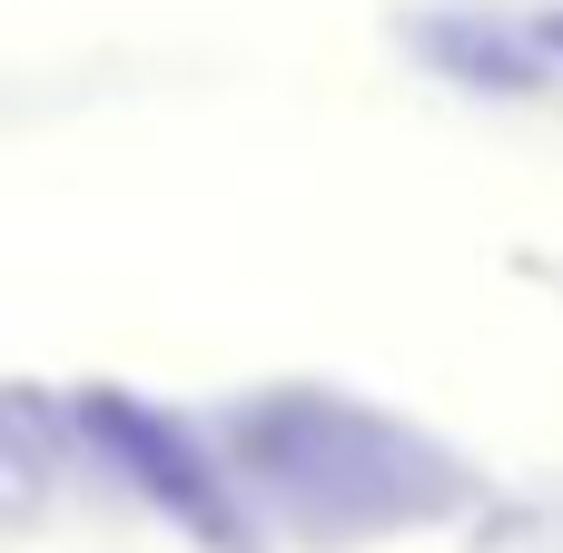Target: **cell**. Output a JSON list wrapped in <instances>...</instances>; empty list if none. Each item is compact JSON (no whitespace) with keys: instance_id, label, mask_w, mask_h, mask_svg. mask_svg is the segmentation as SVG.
<instances>
[{"instance_id":"2","label":"cell","mask_w":563,"mask_h":553,"mask_svg":"<svg viewBox=\"0 0 563 553\" xmlns=\"http://www.w3.org/2000/svg\"><path fill=\"white\" fill-rule=\"evenodd\" d=\"M89 435L129 465V485L148 495V505H168L188 534H208L218 553H247V524H238V505H228V475L168 425V416H148V406H129L119 386H99L89 396Z\"/></svg>"},{"instance_id":"1","label":"cell","mask_w":563,"mask_h":553,"mask_svg":"<svg viewBox=\"0 0 563 553\" xmlns=\"http://www.w3.org/2000/svg\"><path fill=\"white\" fill-rule=\"evenodd\" d=\"M238 445L277 495H307V515L336 534H346L336 495H356V524H426L465 495V475L435 445H416L406 425H386L346 396H277L267 416H247Z\"/></svg>"},{"instance_id":"3","label":"cell","mask_w":563,"mask_h":553,"mask_svg":"<svg viewBox=\"0 0 563 553\" xmlns=\"http://www.w3.org/2000/svg\"><path fill=\"white\" fill-rule=\"evenodd\" d=\"M544 49H563V10H554V20H544Z\"/></svg>"}]
</instances>
